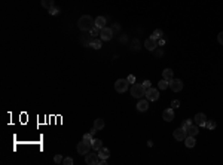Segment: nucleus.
Here are the masks:
<instances>
[{"label": "nucleus", "instance_id": "f257e3e1", "mask_svg": "<svg viewBox=\"0 0 223 165\" xmlns=\"http://www.w3.org/2000/svg\"><path fill=\"white\" fill-rule=\"evenodd\" d=\"M95 25V19H92L91 15H82L77 21V27L80 31H89Z\"/></svg>", "mask_w": 223, "mask_h": 165}, {"label": "nucleus", "instance_id": "f03ea898", "mask_svg": "<svg viewBox=\"0 0 223 165\" xmlns=\"http://www.w3.org/2000/svg\"><path fill=\"white\" fill-rule=\"evenodd\" d=\"M131 95L134 97V98H143L144 95H146V89L143 88V85H140V83H134L133 86H131Z\"/></svg>", "mask_w": 223, "mask_h": 165}, {"label": "nucleus", "instance_id": "7ed1b4c3", "mask_svg": "<svg viewBox=\"0 0 223 165\" xmlns=\"http://www.w3.org/2000/svg\"><path fill=\"white\" fill-rule=\"evenodd\" d=\"M128 86H130L128 79H118L115 82V89H116V92H119V94H123V92L128 91Z\"/></svg>", "mask_w": 223, "mask_h": 165}, {"label": "nucleus", "instance_id": "20e7f679", "mask_svg": "<svg viewBox=\"0 0 223 165\" xmlns=\"http://www.w3.org/2000/svg\"><path fill=\"white\" fill-rule=\"evenodd\" d=\"M100 39H101L103 42L112 40V39H113V28H110V27L101 28V30H100Z\"/></svg>", "mask_w": 223, "mask_h": 165}, {"label": "nucleus", "instance_id": "39448f33", "mask_svg": "<svg viewBox=\"0 0 223 165\" xmlns=\"http://www.w3.org/2000/svg\"><path fill=\"white\" fill-rule=\"evenodd\" d=\"M146 100H149V101H158V98H159V89H156V88H149V89H146Z\"/></svg>", "mask_w": 223, "mask_h": 165}, {"label": "nucleus", "instance_id": "423d86ee", "mask_svg": "<svg viewBox=\"0 0 223 165\" xmlns=\"http://www.w3.org/2000/svg\"><path fill=\"white\" fill-rule=\"evenodd\" d=\"M172 137L177 140V141H185V138L188 137V131L186 129H183L182 127L177 129H174V132H172Z\"/></svg>", "mask_w": 223, "mask_h": 165}, {"label": "nucleus", "instance_id": "0eeeda50", "mask_svg": "<svg viewBox=\"0 0 223 165\" xmlns=\"http://www.w3.org/2000/svg\"><path fill=\"white\" fill-rule=\"evenodd\" d=\"M170 82V88H171V91L174 92H180L183 89V82L180 80V79H174L172 77L171 80H168Z\"/></svg>", "mask_w": 223, "mask_h": 165}, {"label": "nucleus", "instance_id": "6e6552de", "mask_svg": "<svg viewBox=\"0 0 223 165\" xmlns=\"http://www.w3.org/2000/svg\"><path fill=\"white\" fill-rule=\"evenodd\" d=\"M76 149H77V153H79V155H88L89 150L92 149V146L88 144V143H85V141L82 140L80 143H77V147H76Z\"/></svg>", "mask_w": 223, "mask_h": 165}, {"label": "nucleus", "instance_id": "1a4fd4ad", "mask_svg": "<svg viewBox=\"0 0 223 165\" xmlns=\"http://www.w3.org/2000/svg\"><path fill=\"white\" fill-rule=\"evenodd\" d=\"M207 116H205V113H196L195 115V118H193V122L201 128V127H205V124H207Z\"/></svg>", "mask_w": 223, "mask_h": 165}, {"label": "nucleus", "instance_id": "9d476101", "mask_svg": "<svg viewBox=\"0 0 223 165\" xmlns=\"http://www.w3.org/2000/svg\"><path fill=\"white\" fill-rule=\"evenodd\" d=\"M98 161H100L98 153H88V155H85V162L88 165H98Z\"/></svg>", "mask_w": 223, "mask_h": 165}, {"label": "nucleus", "instance_id": "9b49d317", "mask_svg": "<svg viewBox=\"0 0 223 165\" xmlns=\"http://www.w3.org/2000/svg\"><path fill=\"white\" fill-rule=\"evenodd\" d=\"M144 48H146L147 51L153 52L155 49L158 48V40H156V39H153V37H149V39H146V40H144Z\"/></svg>", "mask_w": 223, "mask_h": 165}, {"label": "nucleus", "instance_id": "f8f14e48", "mask_svg": "<svg viewBox=\"0 0 223 165\" xmlns=\"http://www.w3.org/2000/svg\"><path fill=\"white\" fill-rule=\"evenodd\" d=\"M162 119L165 121V122H171L172 119H174V109L170 107V109H165L162 112Z\"/></svg>", "mask_w": 223, "mask_h": 165}, {"label": "nucleus", "instance_id": "ddd939ff", "mask_svg": "<svg viewBox=\"0 0 223 165\" xmlns=\"http://www.w3.org/2000/svg\"><path fill=\"white\" fill-rule=\"evenodd\" d=\"M149 103H150L149 100H143V98H140L136 107H137L138 112H146V110L149 109Z\"/></svg>", "mask_w": 223, "mask_h": 165}, {"label": "nucleus", "instance_id": "4468645a", "mask_svg": "<svg viewBox=\"0 0 223 165\" xmlns=\"http://www.w3.org/2000/svg\"><path fill=\"white\" fill-rule=\"evenodd\" d=\"M97 153H98L100 159H109V156H110V150H109L107 147H101Z\"/></svg>", "mask_w": 223, "mask_h": 165}, {"label": "nucleus", "instance_id": "2eb2a0df", "mask_svg": "<svg viewBox=\"0 0 223 165\" xmlns=\"http://www.w3.org/2000/svg\"><path fill=\"white\" fill-rule=\"evenodd\" d=\"M198 132H199V127H198L196 124H195V125L192 124V125H190V127L188 128V135H192V137H196V135H198Z\"/></svg>", "mask_w": 223, "mask_h": 165}, {"label": "nucleus", "instance_id": "dca6fc26", "mask_svg": "<svg viewBox=\"0 0 223 165\" xmlns=\"http://www.w3.org/2000/svg\"><path fill=\"white\" fill-rule=\"evenodd\" d=\"M195 144H196V140H195V137L188 135V137L185 138V146H186V147L192 149V147H195Z\"/></svg>", "mask_w": 223, "mask_h": 165}, {"label": "nucleus", "instance_id": "f3484780", "mask_svg": "<svg viewBox=\"0 0 223 165\" xmlns=\"http://www.w3.org/2000/svg\"><path fill=\"white\" fill-rule=\"evenodd\" d=\"M101 46H103V40L101 39H92L89 48H92V49H101Z\"/></svg>", "mask_w": 223, "mask_h": 165}, {"label": "nucleus", "instance_id": "a211bd4d", "mask_svg": "<svg viewBox=\"0 0 223 165\" xmlns=\"http://www.w3.org/2000/svg\"><path fill=\"white\" fill-rule=\"evenodd\" d=\"M172 77H174V72H172L171 69H164V72H162V79L171 80Z\"/></svg>", "mask_w": 223, "mask_h": 165}, {"label": "nucleus", "instance_id": "6ab92c4d", "mask_svg": "<svg viewBox=\"0 0 223 165\" xmlns=\"http://www.w3.org/2000/svg\"><path fill=\"white\" fill-rule=\"evenodd\" d=\"M101 147H103V141L100 138H94V141H92V150L94 152H98Z\"/></svg>", "mask_w": 223, "mask_h": 165}, {"label": "nucleus", "instance_id": "aec40b11", "mask_svg": "<svg viewBox=\"0 0 223 165\" xmlns=\"http://www.w3.org/2000/svg\"><path fill=\"white\" fill-rule=\"evenodd\" d=\"M104 119H101V118H98V119H95L94 121V128L97 129V131H100V129H104Z\"/></svg>", "mask_w": 223, "mask_h": 165}, {"label": "nucleus", "instance_id": "412c9836", "mask_svg": "<svg viewBox=\"0 0 223 165\" xmlns=\"http://www.w3.org/2000/svg\"><path fill=\"white\" fill-rule=\"evenodd\" d=\"M167 88H170V82L167 80V79H162V80H159L158 82V89H167Z\"/></svg>", "mask_w": 223, "mask_h": 165}, {"label": "nucleus", "instance_id": "4be33fe9", "mask_svg": "<svg viewBox=\"0 0 223 165\" xmlns=\"http://www.w3.org/2000/svg\"><path fill=\"white\" fill-rule=\"evenodd\" d=\"M95 25H97L98 28H104V27H106V18H104V17H97V18H95Z\"/></svg>", "mask_w": 223, "mask_h": 165}, {"label": "nucleus", "instance_id": "5701e85b", "mask_svg": "<svg viewBox=\"0 0 223 165\" xmlns=\"http://www.w3.org/2000/svg\"><path fill=\"white\" fill-rule=\"evenodd\" d=\"M40 5H42V8H45V9L49 11L51 8H54V0H42Z\"/></svg>", "mask_w": 223, "mask_h": 165}, {"label": "nucleus", "instance_id": "b1692460", "mask_svg": "<svg viewBox=\"0 0 223 165\" xmlns=\"http://www.w3.org/2000/svg\"><path fill=\"white\" fill-rule=\"evenodd\" d=\"M82 140H84L85 143H88V144H91V146H92V141H94V135H92L91 132H88V134H85V135H84V138H82Z\"/></svg>", "mask_w": 223, "mask_h": 165}, {"label": "nucleus", "instance_id": "393cba45", "mask_svg": "<svg viewBox=\"0 0 223 165\" xmlns=\"http://www.w3.org/2000/svg\"><path fill=\"white\" fill-rule=\"evenodd\" d=\"M100 30L101 28H98L97 25H94L91 30H89V36H92V37H95V36H100Z\"/></svg>", "mask_w": 223, "mask_h": 165}, {"label": "nucleus", "instance_id": "a878e982", "mask_svg": "<svg viewBox=\"0 0 223 165\" xmlns=\"http://www.w3.org/2000/svg\"><path fill=\"white\" fill-rule=\"evenodd\" d=\"M131 49H133V51H138V49H140V40H138V39H133V42H131Z\"/></svg>", "mask_w": 223, "mask_h": 165}, {"label": "nucleus", "instance_id": "bb28decb", "mask_svg": "<svg viewBox=\"0 0 223 165\" xmlns=\"http://www.w3.org/2000/svg\"><path fill=\"white\" fill-rule=\"evenodd\" d=\"M162 36H164V31H162V30H159V28H158V30H155L153 34H152V37H153V39H156V40L162 39Z\"/></svg>", "mask_w": 223, "mask_h": 165}, {"label": "nucleus", "instance_id": "cd10ccee", "mask_svg": "<svg viewBox=\"0 0 223 165\" xmlns=\"http://www.w3.org/2000/svg\"><path fill=\"white\" fill-rule=\"evenodd\" d=\"M205 127H207V128H208V129H210V131H213V129H214V128H216V127H217V124H216L214 121H207Z\"/></svg>", "mask_w": 223, "mask_h": 165}, {"label": "nucleus", "instance_id": "c85d7f7f", "mask_svg": "<svg viewBox=\"0 0 223 165\" xmlns=\"http://www.w3.org/2000/svg\"><path fill=\"white\" fill-rule=\"evenodd\" d=\"M190 125H192V121H190V119H186V121H183V124H182V128L188 131V128L190 127Z\"/></svg>", "mask_w": 223, "mask_h": 165}, {"label": "nucleus", "instance_id": "c756f323", "mask_svg": "<svg viewBox=\"0 0 223 165\" xmlns=\"http://www.w3.org/2000/svg\"><path fill=\"white\" fill-rule=\"evenodd\" d=\"M58 14H60V9H58V8L54 6V8L49 9V15H52V17H55V15H58Z\"/></svg>", "mask_w": 223, "mask_h": 165}, {"label": "nucleus", "instance_id": "7c9ffc66", "mask_svg": "<svg viewBox=\"0 0 223 165\" xmlns=\"http://www.w3.org/2000/svg\"><path fill=\"white\" fill-rule=\"evenodd\" d=\"M141 85H143V88H144V89H149V88H152V82H150V80H147V79H146V80H144Z\"/></svg>", "mask_w": 223, "mask_h": 165}, {"label": "nucleus", "instance_id": "2f4dec72", "mask_svg": "<svg viewBox=\"0 0 223 165\" xmlns=\"http://www.w3.org/2000/svg\"><path fill=\"white\" fill-rule=\"evenodd\" d=\"M54 162H55V164H61V162H63V156H61V155H55V156H54Z\"/></svg>", "mask_w": 223, "mask_h": 165}, {"label": "nucleus", "instance_id": "473e14b6", "mask_svg": "<svg viewBox=\"0 0 223 165\" xmlns=\"http://www.w3.org/2000/svg\"><path fill=\"white\" fill-rule=\"evenodd\" d=\"M171 107H172V109H179V107H180V101H179V100H172V101H171Z\"/></svg>", "mask_w": 223, "mask_h": 165}, {"label": "nucleus", "instance_id": "72a5a7b5", "mask_svg": "<svg viewBox=\"0 0 223 165\" xmlns=\"http://www.w3.org/2000/svg\"><path fill=\"white\" fill-rule=\"evenodd\" d=\"M63 164L64 165H73L74 164V161H73L71 158H66V159H63Z\"/></svg>", "mask_w": 223, "mask_h": 165}, {"label": "nucleus", "instance_id": "f704fd0d", "mask_svg": "<svg viewBox=\"0 0 223 165\" xmlns=\"http://www.w3.org/2000/svg\"><path fill=\"white\" fill-rule=\"evenodd\" d=\"M155 55H156V57H162V55H164V51L156 48V49H155Z\"/></svg>", "mask_w": 223, "mask_h": 165}, {"label": "nucleus", "instance_id": "c9c22d12", "mask_svg": "<svg viewBox=\"0 0 223 165\" xmlns=\"http://www.w3.org/2000/svg\"><path fill=\"white\" fill-rule=\"evenodd\" d=\"M217 40H219L220 45H223V31H220V33L217 34Z\"/></svg>", "mask_w": 223, "mask_h": 165}, {"label": "nucleus", "instance_id": "e433bc0d", "mask_svg": "<svg viewBox=\"0 0 223 165\" xmlns=\"http://www.w3.org/2000/svg\"><path fill=\"white\" fill-rule=\"evenodd\" d=\"M126 79H128V82H130V83H134V82H136V77H134L133 74H131V76H128Z\"/></svg>", "mask_w": 223, "mask_h": 165}, {"label": "nucleus", "instance_id": "4c0bfd02", "mask_svg": "<svg viewBox=\"0 0 223 165\" xmlns=\"http://www.w3.org/2000/svg\"><path fill=\"white\" fill-rule=\"evenodd\" d=\"M158 45H159V46H164V45H165V40H164V39H159V40H158Z\"/></svg>", "mask_w": 223, "mask_h": 165}, {"label": "nucleus", "instance_id": "58836bf2", "mask_svg": "<svg viewBox=\"0 0 223 165\" xmlns=\"http://www.w3.org/2000/svg\"><path fill=\"white\" fill-rule=\"evenodd\" d=\"M107 164V159H100L98 161V165H106Z\"/></svg>", "mask_w": 223, "mask_h": 165}, {"label": "nucleus", "instance_id": "ea45409f", "mask_svg": "<svg viewBox=\"0 0 223 165\" xmlns=\"http://www.w3.org/2000/svg\"><path fill=\"white\" fill-rule=\"evenodd\" d=\"M112 28H113V31H115V30H119V28H120V25H119V24H115V25H113Z\"/></svg>", "mask_w": 223, "mask_h": 165}, {"label": "nucleus", "instance_id": "a19ab883", "mask_svg": "<svg viewBox=\"0 0 223 165\" xmlns=\"http://www.w3.org/2000/svg\"><path fill=\"white\" fill-rule=\"evenodd\" d=\"M120 42H122V43H125V42H126V36H122V37H120Z\"/></svg>", "mask_w": 223, "mask_h": 165}, {"label": "nucleus", "instance_id": "79ce46f5", "mask_svg": "<svg viewBox=\"0 0 223 165\" xmlns=\"http://www.w3.org/2000/svg\"><path fill=\"white\" fill-rule=\"evenodd\" d=\"M147 146L152 147V146H153V141H152V140H149V141H147Z\"/></svg>", "mask_w": 223, "mask_h": 165}, {"label": "nucleus", "instance_id": "37998d69", "mask_svg": "<svg viewBox=\"0 0 223 165\" xmlns=\"http://www.w3.org/2000/svg\"><path fill=\"white\" fill-rule=\"evenodd\" d=\"M89 132H91V134H92V135H94V134H95V132H97V129H95V128H92V129H91V131H89Z\"/></svg>", "mask_w": 223, "mask_h": 165}]
</instances>
